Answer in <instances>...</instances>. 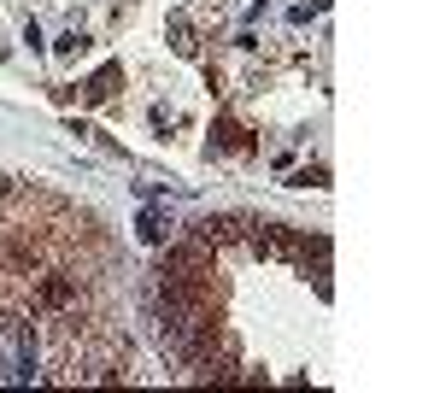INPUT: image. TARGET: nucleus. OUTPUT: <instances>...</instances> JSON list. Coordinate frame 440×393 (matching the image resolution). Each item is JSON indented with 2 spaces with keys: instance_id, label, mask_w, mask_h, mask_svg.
I'll list each match as a JSON object with an SVG mask.
<instances>
[{
  "instance_id": "f257e3e1",
  "label": "nucleus",
  "mask_w": 440,
  "mask_h": 393,
  "mask_svg": "<svg viewBox=\"0 0 440 393\" xmlns=\"http://www.w3.org/2000/svg\"><path fill=\"white\" fill-rule=\"evenodd\" d=\"M141 235H147V241H165V235H170V223H165L158 212H147V217H141Z\"/></svg>"
}]
</instances>
